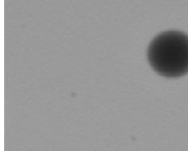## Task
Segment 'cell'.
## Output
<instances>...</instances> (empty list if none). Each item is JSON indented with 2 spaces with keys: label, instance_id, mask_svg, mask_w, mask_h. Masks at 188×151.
<instances>
[{
  "label": "cell",
  "instance_id": "1",
  "mask_svg": "<svg viewBox=\"0 0 188 151\" xmlns=\"http://www.w3.org/2000/svg\"><path fill=\"white\" fill-rule=\"evenodd\" d=\"M147 58L159 75L177 78L188 74V35L177 31L164 32L151 42Z\"/></svg>",
  "mask_w": 188,
  "mask_h": 151
}]
</instances>
